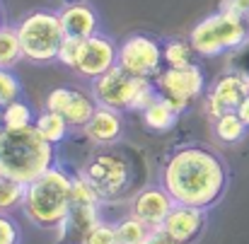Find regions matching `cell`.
Listing matches in <instances>:
<instances>
[{
	"mask_svg": "<svg viewBox=\"0 0 249 244\" xmlns=\"http://www.w3.org/2000/svg\"><path fill=\"white\" fill-rule=\"evenodd\" d=\"M155 85L160 89V94L169 99L181 114L203 94L206 89V78H203V70L191 63V66H184V68H162L155 78Z\"/></svg>",
	"mask_w": 249,
	"mask_h": 244,
	"instance_id": "30bf717a",
	"label": "cell"
},
{
	"mask_svg": "<svg viewBox=\"0 0 249 244\" xmlns=\"http://www.w3.org/2000/svg\"><path fill=\"white\" fill-rule=\"evenodd\" d=\"M143 244H179V242H177V240H172L162 227H158V230H153V235H150Z\"/></svg>",
	"mask_w": 249,
	"mask_h": 244,
	"instance_id": "4dcf8cb0",
	"label": "cell"
},
{
	"mask_svg": "<svg viewBox=\"0 0 249 244\" xmlns=\"http://www.w3.org/2000/svg\"><path fill=\"white\" fill-rule=\"evenodd\" d=\"M145 80L148 78H136V75L126 73L116 63L111 70H107L104 75H99L89 82V92H92V97L99 106H109V109L126 114V111L133 109V102H136V97H138Z\"/></svg>",
	"mask_w": 249,
	"mask_h": 244,
	"instance_id": "ba28073f",
	"label": "cell"
},
{
	"mask_svg": "<svg viewBox=\"0 0 249 244\" xmlns=\"http://www.w3.org/2000/svg\"><path fill=\"white\" fill-rule=\"evenodd\" d=\"M249 94V73H225L223 78L213 82L206 92V114L213 119L228 114V111H237V106L242 104V99Z\"/></svg>",
	"mask_w": 249,
	"mask_h": 244,
	"instance_id": "7c38bea8",
	"label": "cell"
},
{
	"mask_svg": "<svg viewBox=\"0 0 249 244\" xmlns=\"http://www.w3.org/2000/svg\"><path fill=\"white\" fill-rule=\"evenodd\" d=\"M22 94H24V89H22L19 78L15 75V70L0 68V106H5V104L19 99Z\"/></svg>",
	"mask_w": 249,
	"mask_h": 244,
	"instance_id": "484cf974",
	"label": "cell"
},
{
	"mask_svg": "<svg viewBox=\"0 0 249 244\" xmlns=\"http://www.w3.org/2000/svg\"><path fill=\"white\" fill-rule=\"evenodd\" d=\"M189 41L194 51L203 58H215V56L237 51L249 41L247 17L220 7L218 12L203 17L189 32Z\"/></svg>",
	"mask_w": 249,
	"mask_h": 244,
	"instance_id": "5b68a950",
	"label": "cell"
},
{
	"mask_svg": "<svg viewBox=\"0 0 249 244\" xmlns=\"http://www.w3.org/2000/svg\"><path fill=\"white\" fill-rule=\"evenodd\" d=\"M80 174L99 193V198L104 203H111V201H119L121 196H126V191L133 184L136 169H133V162L121 150L104 145L85 160V164L80 167Z\"/></svg>",
	"mask_w": 249,
	"mask_h": 244,
	"instance_id": "8992f818",
	"label": "cell"
},
{
	"mask_svg": "<svg viewBox=\"0 0 249 244\" xmlns=\"http://www.w3.org/2000/svg\"><path fill=\"white\" fill-rule=\"evenodd\" d=\"M44 106L51 109V111H58L61 116H66V121L73 128H80L83 131L85 123L92 119V114L97 109V102H94L92 94H87L83 89H75V87H53L46 94Z\"/></svg>",
	"mask_w": 249,
	"mask_h": 244,
	"instance_id": "5bb4252c",
	"label": "cell"
},
{
	"mask_svg": "<svg viewBox=\"0 0 249 244\" xmlns=\"http://www.w3.org/2000/svg\"><path fill=\"white\" fill-rule=\"evenodd\" d=\"M237 116H240V119H242V121L249 126V94L242 99V104L237 106Z\"/></svg>",
	"mask_w": 249,
	"mask_h": 244,
	"instance_id": "1f68e13d",
	"label": "cell"
},
{
	"mask_svg": "<svg viewBox=\"0 0 249 244\" xmlns=\"http://www.w3.org/2000/svg\"><path fill=\"white\" fill-rule=\"evenodd\" d=\"M114 225H116L119 244H143L153 235V227H148L145 223H141V220L133 218V215H126V218L116 220Z\"/></svg>",
	"mask_w": 249,
	"mask_h": 244,
	"instance_id": "d4e9b609",
	"label": "cell"
},
{
	"mask_svg": "<svg viewBox=\"0 0 249 244\" xmlns=\"http://www.w3.org/2000/svg\"><path fill=\"white\" fill-rule=\"evenodd\" d=\"M206 225H208V210L177 203L172 213L167 215L162 230L179 244H194L206 232Z\"/></svg>",
	"mask_w": 249,
	"mask_h": 244,
	"instance_id": "9a60e30c",
	"label": "cell"
},
{
	"mask_svg": "<svg viewBox=\"0 0 249 244\" xmlns=\"http://www.w3.org/2000/svg\"><path fill=\"white\" fill-rule=\"evenodd\" d=\"M5 128V123H2V106H0V131Z\"/></svg>",
	"mask_w": 249,
	"mask_h": 244,
	"instance_id": "836d02e7",
	"label": "cell"
},
{
	"mask_svg": "<svg viewBox=\"0 0 249 244\" xmlns=\"http://www.w3.org/2000/svg\"><path fill=\"white\" fill-rule=\"evenodd\" d=\"M15 27L27 63L51 66L58 61L61 44L66 41V29L61 24L58 10H49V7L29 10Z\"/></svg>",
	"mask_w": 249,
	"mask_h": 244,
	"instance_id": "277c9868",
	"label": "cell"
},
{
	"mask_svg": "<svg viewBox=\"0 0 249 244\" xmlns=\"http://www.w3.org/2000/svg\"><path fill=\"white\" fill-rule=\"evenodd\" d=\"M34 121H36V114L24 102V97H19V99H15V102L2 106V123H5V128H12V131L15 128H27V126H34Z\"/></svg>",
	"mask_w": 249,
	"mask_h": 244,
	"instance_id": "7402d4cb",
	"label": "cell"
},
{
	"mask_svg": "<svg viewBox=\"0 0 249 244\" xmlns=\"http://www.w3.org/2000/svg\"><path fill=\"white\" fill-rule=\"evenodd\" d=\"M73 186H75V172H71L68 164L56 162L41 176L27 184L22 203L24 218L39 230L58 232L71 213Z\"/></svg>",
	"mask_w": 249,
	"mask_h": 244,
	"instance_id": "7a4b0ae2",
	"label": "cell"
},
{
	"mask_svg": "<svg viewBox=\"0 0 249 244\" xmlns=\"http://www.w3.org/2000/svg\"><path fill=\"white\" fill-rule=\"evenodd\" d=\"M174 206H177V201L169 196V191L158 181V184H150V186L141 189L128 201V215H133L141 223H145L148 227L158 230V227L165 225L167 215L172 213Z\"/></svg>",
	"mask_w": 249,
	"mask_h": 244,
	"instance_id": "4fadbf2b",
	"label": "cell"
},
{
	"mask_svg": "<svg viewBox=\"0 0 249 244\" xmlns=\"http://www.w3.org/2000/svg\"><path fill=\"white\" fill-rule=\"evenodd\" d=\"M119 66L136 78H155L165 66L162 44L150 34H131L119 44Z\"/></svg>",
	"mask_w": 249,
	"mask_h": 244,
	"instance_id": "9c48e42d",
	"label": "cell"
},
{
	"mask_svg": "<svg viewBox=\"0 0 249 244\" xmlns=\"http://www.w3.org/2000/svg\"><path fill=\"white\" fill-rule=\"evenodd\" d=\"M179 116H181V111L165 99L162 94L148 106V109H143L141 111V119H143V123L150 128V131H158V133H165V131H172L174 126H177V121H179Z\"/></svg>",
	"mask_w": 249,
	"mask_h": 244,
	"instance_id": "ac0fdd59",
	"label": "cell"
},
{
	"mask_svg": "<svg viewBox=\"0 0 249 244\" xmlns=\"http://www.w3.org/2000/svg\"><path fill=\"white\" fill-rule=\"evenodd\" d=\"M2 24H7V19H5V7L0 2V29H2Z\"/></svg>",
	"mask_w": 249,
	"mask_h": 244,
	"instance_id": "d6a6232c",
	"label": "cell"
},
{
	"mask_svg": "<svg viewBox=\"0 0 249 244\" xmlns=\"http://www.w3.org/2000/svg\"><path fill=\"white\" fill-rule=\"evenodd\" d=\"M58 15H61V24L66 29V36L87 39V36L102 32L99 29V15H97V10L89 2H85V0H78V2H71V5L61 7Z\"/></svg>",
	"mask_w": 249,
	"mask_h": 244,
	"instance_id": "e0dca14e",
	"label": "cell"
},
{
	"mask_svg": "<svg viewBox=\"0 0 249 244\" xmlns=\"http://www.w3.org/2000/svg\"><path fill=\"white\" fill-rule=\"evenodd\" d=\"M80 44L83 39H75V36H66V41L61 44V51H58V63H63L66 68H75L78 63V53H80Z\"/></svg>",
	"mask_w": 249,
	"mask_h": 244,
	"instance_id": "f1b7e54d",
	"label": "cell"
},
{
	"mask_svg": "<svg viewBox=\"0 0 249 244\" xmlns=\"http://www.w3.org/2000/svg\"><path fill=\"white\" fill-rule=\"evenodd\" d=\"M223 10H230V12H237V15H245L249 12V0H223L220 5Z\"/></svg>",
	"mask_w": 249,
	"mask_h": 244,
	"instance_id": "f546056e",
	"label": "cell"
},
{
	"mask_svg": "<svg viewBox=\"0 0 249 244\" xmlns=\"http://www.w3.org/2000/svg\"><path fill=\"white\" fill-rule=\"evenodd\" d=\"M247 24H249V12H247Z\"/></svg>",
	"mask_w": 249,
	"mask_h": 244,
	"instance_id": "e575fe53",
	"label": "cell"
},
{
	"mask_svg": "<svg viewBox=\"0 0 249 244\" xmlns=\"http://www.w3.org/2000/svg\"><path fill=\"white\" fill-rule=\"evenodd\" d=\"M160 184L177 203L211 210L223 201L230 186V167L213 148L203 143H184L165 157Z\"/></svg>",
	"mask_w": 249,
	"mask_h": 244,
	"instance_id": "6da1fadb",
	"label": "cell"
},
{
	"mask_svg": "<svg viewBox=\"0 0 249 244\" xmlns=\"http://www.w3.org/2000/svg\"><path fill=\"white\" fill-rule=\"evenodd\" d=\"M249 126L237 116V111H228L218 119H213V133L218 140L228 143V145H235V143H242L245 136H247Z\"/></svg>",
	"mask_w": 249,
	"mask_h": 244,
	"instance_id": "ffe728a7",
	"label": "cell"
},
{
	"mask_svg": "<svg viewBox=\"0 0 249 244\" xmlns=\"http://www.w3.org/2000/svg\"><path fill=\"white\" fill-rule=\"evenodd\" d=\"M83 133H85V138L89 143H94L97 148L114 145L124 136V116L116 109H109V106H99L97 104L92 119L85 123Z\"/></svg>",
	"mask_w": 249,
	"mask_h": 244,
	"instance_id": "2e32d148",
	"label": "cell"
},
{
	"mask_svg": "<svg viewBox=\"0 0 249 244\" xmlns=\"http://www.w3.org/2000/svg\"><path fill=\"white\" fill-rule=\"evenodd\" d=\"M162 53H165V68H184L194 63V46L191 41L184 39H167L162 41Z\"/></svg>",
	"mask_w": 249,
	"mask_h": 244,
	"instance_id": "cb8c5ba5",
	"label": "cell"
},
{
	"mask_svg": "<svg viewBox=\"0 0 249 244\" xmlns=\"http://www.w3.org/2000/svg\"><path fill=\"white\" fill-rule=\"evenodd\" d=\"M116 63H119V44L109 34L97 32V34L83 39L80 53H78V63H75L73 70L83 80L92 82L94 78H99L107 70H111Z\"/></svg>",
	"mask_w": 249,
	"mask_h": 244,
	"instance_id": "8fae6325",
	"label": "cell"
},
{
	"mask_svg": "<svg viewBox=\"0 0 249 244\" xmlns=\"http://www.w3.org/2000/svg\"><path fill=\"white\" fill-rule=\"evenodd\" d=\"M56 162V145L46 140L36 126L0 131V174L29 184Z\"/></svg>",
	"mask_w": 249,
	"mask_h": 244,
	"instance_id": "3957f363",
	"label": "cell"
},
{
	"mask_svg": "<svg viewBox=\"0 0 249 244\" xmlns=\"http://www.w3.org/2000/svg\"><path fill=\"white\" fill-rule=\"evenodd\" d=\"M80 244H119V237H116V225L109 223V220H102L97 223L87 237H85Z\"/></svg>",
	"mask_w": 249,
	"mask_h": 244,
	"instance_id": "4316f807",
	"label": "cell"
},
{
	"mask_svg": "<svg viewBox=\"0 0 249 244\" xmlns=\"http://www.w3.org/2000/svg\"><path fill=\"white\" fill-rule=\"evenodd\" d=\"M19 61H24L19 34L15 24H2L0 29V68H15Z\"/></svg>",
	"mask_w": 249,
	"mask_h": 244,
	"instance_id": "44dd1931",
	"label": "cell"
},
{
	"mask_svg": "<svg viewBox=\"0 0 249 244\" xmlns=\"http://www.w3.org/2000/svg\"><path fill=\"white\" fill-rule=\"evenodd\" d=\"M0 244H22V227L12 213H0Z\"/></svg>",
	"mask_w": 249,
	"mask_h": 244,
	"instance_id": "83f0119b",
	"label": "cell"
},
{
	"mask_svg": "<svg viewBox=\"0 0 249 244\" xmlns=\"http://www.w3.org/2000/svg\"><path fill=\"white\" fill-rule=\"evenodd\" d=\"M102 206L104 201L99 198V193L83 179V174H75V186H73V203H71V213L63 223V227L58 230L61 242H73L80 244L87 237V232L102 223Z\"/></svg>",
	"mask_w": 249,
	"mask_h": 244,
	"instance_id": "52a82bcc",
	"label": "cell"
},
{
	"mask_svg": "<svg viewBox=\"0 0 249 244\" xmlns=\"http://www.w3.org/2000/svg\"><path fill=\"white\" fill-rule=\"evenodd\" d=\"M34 126H36L39 133H41L46 140H51L53 145L68 140V136L73 133V126L66 121V116H61L58 111H51V109H46V106L36 114Z\"/></svg>",
	"mask_w": 249,
	"mask_h": 244,
	"instance_id": "d6986e66",
	"label": "cell"
},
{
	"mask_svg": "<svg viewBox=\"0 0 249 244\" xmlns=\"http://www.w3.org/2000/svg\"><path fill=\"white\" fill-rule=\"evenodd\" d=\"M24 193H27V184L0 174V213H12L17 208L22 210Z\"/></svg>",
	"mask_w": 249,
	"mask_h": 244,
	"instance_id": "603a6c76",
	"label": "cell"
}]
</instances>
